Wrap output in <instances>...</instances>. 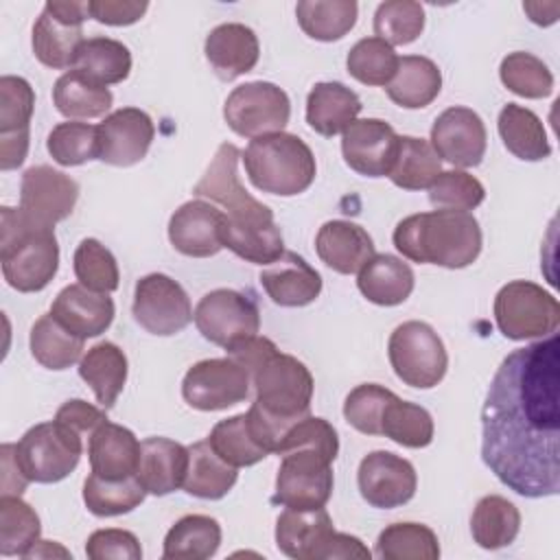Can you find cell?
Listing matches in <instances>:
<instances>
[{"label": "cell", "instance_id": "cell-1", "mask_svg": "<svg viewBox=\"0 0 560 560\" xmlns=\"http://www.w3.org/2000/svg\"><path fill=\"white\" fill-rule=\"evenodd\" d=\"M481 457L527 499L560 492V339L512 350L497 368L481 409Z\"/></svg>", "mask_w": 560, "mask_h": 560}, {"label": "cell", "instance_id": "cell-2", "mask_svg": "<svg viewBox=\"0 0 560 560\" xmlns=\"http://www.w3.org/2000/svg\"><path fill=\"white\" fill-rule=\"evenodd\" d=\"M238 160L241 151L232 142L219 144L206 173L195 184L192 195L223 208V247L247 262L271 265L284 254L282 232L273 221L271 208L254 199L241 184L236 171Z\"/></svg>", "mask_w": 560, "mask_h": 560}, {"label": "cell", "instance_id": "cell-3", "mask_svg": "<svg viewBox=\"0 0 560 560\" xmlns=\"http://www.w3.org/2000/svg\"><path fill=\"white\" fill-rule=\"evenodd\" d=\"M394 247L413 262L464 269L481 254V228L470 212L433 210L409 214L394 230Z\"/></svg>", "mask_w": 560, "mask_h": 560}, {"label": "cell", "instance_id": "cell-4", "mask_svg": "<svg viewBox=\"0 0 560 560\" xmlns=\"http://www.w3.org/2000/svg\"><path fill=\"white\" fill-rule=\"evenodd\" d=\"M0 262L7 284L35 293L50 284L59 269V245L52 228L31 221L20 208H0Z\"/></svg>", "mask_w": 560, "mask_h": 560}, {"label": "cell", "instance_id": "cell-5", "mask_svg": "<svg viewBox=\"0 0 560 560\" xmlns=\"http://www.w3.org/2000/svg\"><path fill=\"white\" fill-rule=\"evenodd\" d=\"M241 160L249 182L258 190L280 197L304 192L317 173L311 147L295 133L287 131L249 140Z\"/></svg>", "mask_w": 560, "mask_h": 560}, {"label": "cell", "instance_id": "cell-6", "mask_svg": "<svg viewBox=\"0 0 560 560\" xmlns=\"http://www.w3.org/2000/svg\"><path fill=\"white\" fill-rule=\"evenodd\" d=\"M252 385L256 392L254 405L262 411L282 418L298 420L308 413L313 400V374L308 368L280 350L271 352L254 372Z\"/></svg>", "mask_w": 560, "mask_h": 560}, {"label": "cell", "instance_id": "cell-7", "mask_svg": "<svg viewBox=\"0 0 560 560\" xmlns=\"http://www.w3.org/2000/svg\"><path fill=\"white\" fill-rule=\"evenodd\" d=\"M83 438L61 422H39L31 427L15 444V459L28 481L57 483L79 464Z\"/></svg>", "mask_w": 560, "mask_h": 560}, {"label": "cell", "instance_id": "cell-8", "mask_svg": "<svg viewBox=\"0 0 560 560\" xmlns=\"http://www.w3.org/2000/svg\"><path fill=\"white\" fill-rule=\"evenodd\" d=\"M394 374L409 387H435L448 368V354L440 335L424 322L411 319L394 328L387 343Z\"/></svg>", "mask_w": 560, "mask_h": 560}, {"label": "cell", "instance_id": "cell-9", "mask_svg": "<svg viewBox=\"0 0 560 560\" xmlns=\"http://www.w3.org/2000/svg\"><path fill=\"white\" fill-rule=\"evenodd\" d=\"M494 319L508 339L525 341L556 332L560 324V306L540 284L512 280L494 295Z\"/></svg>", "mask_w": 560, "mask_h": 560}, {"label": "cell", "instance_id": "cell-10", "mask_svg": "<svg viewBox=\"0 0 560 560\" xmlns=\"http://www.w3.org/2000/svg\"><path fill=\"white\" fill-rule=\"evenodd\" d=\"M289 116L291 101L287 92L269 81H249L236 85L223 103V118L228 127L234 133L252 140L282 131Z\"/></svg>", "mask_w": 560, "mask_h": 560}, {"label": "cell", "instance_id": "cell-11", "mask_svg": "<svg viewBox=\"0 0 560 560\" xmlns=\"http://www.w3.org/2000/svg\"><path fill=\"white\" fill-rule=\"evenodd\" d=\"M332 486V459L315 448H295L282 455L271 501L293 510H317L328 503Z\"/></svg>", "mask_w": 560, "mask_h": 560}, {"label": "cell", "instance_id": "cell-12", "mask_svg": "<svg viewBox=\"0 0 560 560\" xmlns=\"http://www.w3.org/2000/svg\"><path fill=\"white\" fill-rule=\"evenodd\" d=\"M88 15V2L48 0L33 26L35 57L52 70H72L77 52L85 42L81 24Z\"/></svg>", "mask_w": 560, "mask_h": 560}, {"label": "cell", "instance_id": "cell-13", "mask_svg": "<svg viewBox=\"0 0 560 560\" xmlns=\"http://www.w3.org/2000/svg\"><path fill=\"white\" fill-rule=\"evenodd\" d=\"M252 376L232 357L197 361L182 381L184 400L199 411H221L249 396Z\"/></svg>", "mask_w": 560, "mask_h": 560}, {"label": "cell", "instance_id": "cell-14", "mask_svg": "<svg viewBox=\"0 0 560 560\" xmlns=\"http://www.w3.org/2000/svg\"><path fill=\"white\" fill-rule=\"evenodd\" d=\"M195 326L214 346L230 348L232 343L258 335L260 311L258 304L234 289H214L206 293L195 313Z\"/></svg>", "mask_w": 560, "mask_h": 560}, {"label": "cell", "instance_id": "cell-15", "mask_svg": "<svg viewBox=\"0 0 560 560\" xmlns=\"http://www.w3.org/2000/svg\"><path fill=\"white\" fill-rule=\"evenodd\" d=\"M133 319L151 335L171 337L192 322L190 298L166 273H149L136 282Z\"/></svg>", "mask_w": 560, "mask_h": 560}, {"label": "cell", "instance_id": "cell-16", "mask_svg": "<svg viewBox=\"0 0 560 560\" xmlns=\"http://www.w3.org/2000/svg\"><path fill=\"white\" fill-rule=\"evenodd\" d=\"M79 199V184L48 164L24 171L20 184V210L44 228H55L72 214Z\"/></svg>", "mask_w": 560, "mask_h": 560}, {"label": "cell", "instance_id": "cell-17", "mask_svg": "<svg viewBox=\"0 0 560 560\" xmlns=\"http://www.w3.org/2000/svg\"><path fill=\"white\" fill-rule=\"evenodd\" d=\"M357 483L368 505L392 510L413 499L418 475L409 459L389 451H372L359 464Z\"/></svg>", "mask_w": 560, "mask_h": 560}, {"label": "cell", "instance_id": "cell-18", "mask_svg": "<svg viewBox=\"0 0 560 560\" xmlns=\"http://www.w3.org/2000/svg\"><path fill=\"white\" fill-rule=\"evenodd\" d=\"M398 133L381 118H357L341 133L346 164L365 177H385L398 151Z\"/></svg>", "mask_w": 560, "mask_h": 560}, {"label": "cell", "instance_id": "cell-19", "mask_svg": "<svg viewBox=\"0 0 560 560\" xmlns=\"http://www.w3.org/2000/svg\"><path fill=\"white\" fill-rule=\"evenodd\" d=\"M486 125L481 116L470 107H448L435 118L431 127V147L435 149L438 158L459 168L481 164L486 155Z\"/></svg>", "mask_w": 560, "mask_h": 560}, {"label": "cell", "instance_id": "cell-20", "mask_svg": "<svg viewBox=\"0 0 560 560\" xmlns=\"http://www.w3.org/2000/svg\"><path fill=\"white\" fill-rule=\"evenodd\" d=\"M98 129V160L112 166H133L151 149L155 127L147 112L120 107L105 116Z\"/></svg>", "mask_w": 560, "mask_h": 560}, {"label": "cell", "instance_id": "cell-21", "mask_svg": "<svg viewBox=\"0 0 560 560\" xmlns=\"http://www.w3.org/2000/svg\"><path fill=\"white\" fill-rule=\"evenodd\" d=\"M225 214L214 203L192 199L182 203L168 221L171 245L190 258H208L223 249L221 232Z\"/></svg>", "mask_w": 560, "mask_h": 560}, {"label": "cell", "instance_id": "cell-22", "mask_svg": "<svg viewBox=\"0 0 560 560\" xmlns=\"http://www.w3.org/2000/svg\"><path fill=\"white\" fill-rule=\"evenodd\" d=\"M260 287L278 306H306L322 293V276L300 254L284 252L278 260L267 265L260 276Z\"/></svg>", "mask_w": 560, "mask_h": 560}, {"label": "cell", "instance_id": "cell-23", "mask_svg": "<svg viewBox=\"0 0 560 560\" xmlns=\"http://www.w3.org/2000/svg\"><path fill=\"white\" fill-rule=\"evenodd\" d=\"M50 315L81 339L98 337L114 319L109 293H96L81 282L63 287L50 304Z\"/></svg>", "mask_w": 560, "mask_h": 560}, {"label": "cell", "instance_id": "cell-24", "mask_svg": "<svg viewBox=\"0 0 560 560\" xmlns=\"http://www.w3.org/2000/svg\"><path fill=\"white\" fill-rule=\"evenodd\" d=\"M203 52L217 77L232 81L254 70L260 57V44L249 26L241 22H228L214 26L208 33Z\"/></svg>", "mask_w": 560, "mask_h": 560}, {"label": "cell", "instance_id": "cell-25", "mask_svg": "<svg viewBox=\"0 0 560 560\" xmlns=\"http://www.w3.org/2000/svg\"><path fill=\"white\" fill-rule=\"evenodd\" d=\"M315 249L326 267L350 276L359 273L361 267L374 256V241L361 225L332 219L319 228L315 236Z\"/></svg>", "mask_w": 560, "mask_h": 560}, {"label": "cell", "instance_id": "cell-26", "mask_svg": "<svg viewBox=\"0 0 560 560\" xmlns=\"http://www.w3.org/2000/svg\"><path fill=\"white\" fill-rule=\"evenodd\" d=\"M188 470V446L168 438H147L140 442L136 477L149 494L164 497L184 486Z\"/></svg>", "mask_w": 560, "mask_h": 560}, {"label": "cell", "instance_id": "cell-27", "mask_svg": "<svg viewBox=\"0 0 560 560\" xmlns=\"http://www.w3.org/2000/svg\"><path fill=\"white\" fill-rule=\"evenodd\" d=\"M88 457L98 477L125 479L138 470L140 442L127 427L105 420L88 440Z\"/></svg>", "mask_w": 560, "mask_h": 560}, {"label": "cell", "instance_id": "cell-28", "mask_svg": "<svg viewBox=\"0 0 560 560\" xmlns=\"http://www.w3.org/2000/svg\"><path fill=\"white\" fill-rule=\"evenodd\" d=\"M335 532L332 518L324 508L293 510L284 508L276 521L278 549L295 560H317L326 538Z\"/></svg>", "mask_w": 560, "mask_h": 560}, {"label": "cell", "instance_id": "cell-29", "mask_svg": "<svg viewBox=\"0 0 560 560\" xmlns=\"http://www.w3.org/2000/svg\"><path fill=\"white\" fill-rule=\"evenodd\" d=\"M361 107V98L354 90L339 81H322L315 83L306 96V122L315 133L332 138L357 120Z\"/></svg>", "mask_w": 560, "mask_h": 560}, {"label": "cell", "instance_id": "cell-30", "mask_svg": "<svg viewBox=\"0 0 560 560\" xmlns=\"http://www.w3.org/2000/svg\"><path fill=\"white\" fill-rule=\"evenodd\" d=\"M413 282L411 267L392 254H374L357 276L363 298L378 306L402 304L411 295Z\"/></svg>", "mask_w": 560, "mask_h": 560}, {"label": "cell", "instance_id": "cell-31", "mask_svg": "<svg viewBox=\"0 0 560 560\" xmlns=\"http://www.w3.org/2000/svg\"><path fill=\"white\" fill-rule=\"evenodd\" d=\"M385 90L396 105L405 109H420L438 98L442 90V72L429 57L405 55L398 57L396 74Z\"/></svg>", "mask_w": 560, "mask_h": 560}, {"label": "cell", "instance_id": "cell-32", "mask_svg": "<svg viewBox=\"0 0 560 560\" xmlns=\"http://www.w3.org/2000/svg\"><path fill=\"white\" fill-rule=\"evenodd\" d=\"M79 376L92 387L101 407H114L127 383V354L112 341L92 346L79 361Z\"/></svg>", "mask_w": 560, "mask_h": 560}, {"label": "cell", "instance_id": "cell-33", "mask_svg": "<svg viewBox=\"0 0 560 560\" xmlns=\"http://www.w3.org/2000/svg\"><path fill=\"white\" fill-rule=\"evenodd\" d=\"M112 92L107 85L96 83L81 70L63 72L52 88V103L57 112L70 120L101 118L112 107Z\"/></svg>", "mask_w": 560, "mask_h": 560}, {"label": "cell", "instance_id": "cell-34", "mask_svg": "<svg viewBox=\"0 0 560 560\" xmlns=\"http://www.w3.org/2000/svg\"><path fill=\"white\" fill-rule=\"evenodd\" d=\"M238 468L223 462L208 440H199L188 446V470L184 490L197 499H223L238 479Z\"/></svg>", "mask_w": 560, "mask_h": 560}, {"label": "cell", "instance_id": "cell-35", "mask_svg": "<svg viewBox=\"0 0 560 560\" xmlns=\"http://www.w3.org/2000/svg\"><path fill=\"white\" fill-rule=\"evenodd\" d=\"M499 136L505 149L525 162H538L549 158L551 144L547 140V131L542 120L527 107L508 103L499 112Z\"/></svg>", "mask_w": 560, "mask_h": 560}, {"label": "cell", "instance_id": "cell-36", "mask_svg": "<svg viewBox=\"0 0 560 560\" xmlns=\"http://www.w3.org/2000/svg\"><path fill=\"white\" fill-rule=\"evenodd\" d=\"M521 529L518 508L501 494H486L470 516L472 540L481 549H501L514 542Z\"/></svg>", "mask_w": 560, "mask_h": 560}, {"label": "cell", "instance_id": "cell-37", "mask_svg": "<svg viewBox=\"0 0 560 560\" xmlns=\"http://www.w3.org/2000/svg\"><path fill=\"white\" fill-rule=\"evenodd\" d=\"M221 545V525L206 514L182 516L164 536L162 558L166 560H206Z\"/></svg>", "mask_w": 560, "mask_h": 560}, {"label": "cell", "instance_id": "cell-38", "mask_svg": "<svg viewBox=\"0 0 560 560\" xmlns=\"http://www.w3.org/2000/svg\"><path fill=\"white\" fill-rule=\"evenodd\" d=\"M442 173V162L429 140L400 136L389 179L402 190H424Z\"/></svg>", "mask_w": 560, "mask_h": 560}, {"label": "cell", "instance_id": "cell-39", "mask_svg": "<svg viewBox=\"0 0 560 560\" xmlns=\"http://www.w3.org/2000/svg\"><path fill=\"white\" fill-rule=\"evenodd\" d=\"M83 341L79 335L59 324L50 313L31 326V354L48 370H66L81 359Z\"/></svg>", "mask_w": 560, "mask_h": 560}, {"label": "cell", "instance_id": "cell-40", "mask_svg": "<svg viewBox=\"0 0 560 560\" xmlns=\"http://www.w3.org/2000/svg\"><path fill=\"white\" fill-rule=\"evenodd\" d=\"M302 31L317 42H337L352 31L359 4L354 0H302L295 7Z\"/></svg>", "mask_w": 560, "mask_h": 560}, {"label": "cell", "instance_id": "cell-41", "mask_svg": "<svg viewBox=\"0 0 560 560\" xmlns=\"http://www.w3.org/2000/svg\"><path fill=\"white\" fill-rule=\"evenodd\" d=\"M74 68L101 85H114L129 77L131 52L118 39L90 37L81 44Z\"/></svg>", "mask_w": 560, "mask_h": 560}, {"label": "cell", "instance_id": "cell-42", "mask_svg": "<svg viewBox=\"0 0 560 560\" xmlns=\"http://www.w3.org/2000/svg\"><path fill=\"white\" fill-rule=\"evenodd\" d=\"M144 486L136 475L105 479L92 472L83 483V503L94 516H118L136 510L144 501Z\"/></svg>", "mask_w": 560, "mask_h": 560}, {"label": "cell", "instance_id": "cell-43", "mask_svg": "<svg viewBox=\"0 0 560 560\" xmlns=\"http://www.w3.org/2000/svg\"><path fill=\"white\" fill-rule=\"evenodd\" d=\"M381 435L407 448H424L433 442V418L424 407L394 396L385 405Z\"/></svg>", "mask_w": 560, "mask_h": 560}, {"label": "cell", "instance_id": "cell-44", "mask_svg": "<svg viewBox=\"0 0 560 560\" xmlns=\"http://www.w3.org/2000/svg\"><path fill=\"white\" fill-rule=\"evenodd\" d=\"M376 556L383 560H438L440 542L422 523H392L376 540Z\"/></svg>", "mask_w": 560, "mask_h": 560}, {"label": "cell", "instance_id": "cell-45", "mask_svg": "<svg viewBox=\"0 0 560 560\" xmlns=\"http://www.w3.org/2000/svg\"><path fill=\"white\" fill-rule=\"evenodd\" d=\"M39 516L18 494L0 497V553L26 556L39 540Z\"/></svg>", "mask_w": 560, "mask_h": 560}, {"label": "cell", "instance_id": "cell-46", "mask_svg": "<svg viewBox=\"0 0 560 560\" xmlns=\"http://www.w3.org/2000/svg\"><path fill=\"white\" fill-rule=\"evenodd\" d=\"M206 440L210 442L214 453L234 468L254 466L269 455L254 440L249 424H247V413H236L232 418L217 422Z\"/></svg>", "mask_w": 560, "mask_h": 560}, {"label": "cell", "instance_id": "cell-47", "mask_svg": "<svg viewBox=\"0 0 560 560\" xmlns=\"http://www.w3.org/2000/svg\"><path fill=\"white\" fill-rule=\"evenodd\" d=\"M501 83L523 98H545L553 92V74L542 59L532 52H510L499 66Z\"/></svg>", "mask_w": 560, "mask_h": 560}, {"label": "cell", "instance_id": "cell-48", "mask_svg": "<svg viewBox=\"0 0 560 560\" xmlns=\"http://www.w3.org/2000/svg\"><path fill=\"white\" fill-rule=\"evenodd\" d=\"M346 68L363 85H387L396 74L398 55L381 37H363L350 48Z\"/></svg>", "mask_w": 560, "mask_h": 560}, {"label": "cell", "instance_id": "cell-49", "mask_svg": "<svg viewBox=\"0 0 560 560\" xmlns=\"http://www.w3.org/2000/svg\"><path fill=\"white\" fill-rule=\"evenodd\" d=\"M46 149L61 166H79L98 160V129L81 120L59 122L48 133Z\"/></svg>", "mask_w": 560, "mask_h": 560}, {"label": "cell", "instance_id": "cell-50", "mask_svg": "<svg viewBox=\"0 0 560 560\" xmlns=\"http://www.w3.org/2000/svg\"><path fill=\"white\" fill-rule=\"evenodd\" d=\"M424 9L413 0H387L374 13V33L389 46H405L420 37Z\"/></svg>", "mask_w": 560, "mask_h": 560}, {"label": "cell", "instance_id": "cell-51", "mask_svg": "<svg viewBox=\"0 0 560 560\" xmlns=\"http://www.w3.org/2000/svg\"><path fill=\"white\" fill-rule=\"evenodd\" d=\"M77 280L96 293H112L118 289V265L114 254L96 238H83L74 249Z\"/></svg>", "mask_w": 560, "mask_h": 560}, {"label": "cell", "instance_id": "cell-52", "mask_svg": "<svg viewBox=\"0 0 560 560\" xmlns=\"http://www.w3.org/2000/svg\"><path fill=\"white\" fill-rule=\"evenodd\" d=\"M486 199L483 184L466 171H442L429 186V201L442 210H475Z\"/></svg>", "mask_w": 560, "mask_h": 560}, {"label": "cell", "instance_id": "cell-53", "mask_svg": "<svg viewBox=\"0 0 560 560\" xmlns=\"http://www.w3.org/2000/svg\"><path fill=\"white\" fill-rule=\"evenodd\" d=\"M394 396L392 389L376 383L357 385L343 400V418L365 435H381V418Z\"/></svg>", "mask_w": 560, "mask_h": 560}, {"label": "cell", "instance_id": "cell-54", "mask_svg": "<svg viewBox=\"0 0 560 560\" xmlns=\"http://www.w3.org/2000/svg\"><path fill=\"white\" fill-rule=\"evenodd\" d=\"M35 109V92L22 77L0 79V133L26 131Z\"/></svg>", "mask_w": 560, "mask_h": 560}, {"label": "cell", "instance_id": "cell-55", "mask_svg": "<svg viewBox=\"0 0 560 560\" xmlns=\"http://www.w3.org/2000/svg\"><path fill=\"white\" fill-rule=\"evenodd\" d=\"M85 556L90 560H140L142 558V547L136 538V534L118 527H107V529H96L90 534L85 542Z\"/></svg>", "mask_w": 560, "mask_h": 560}, {"label": "cell", "instance_id": "cell-56", "mask_svg": "<svg viewBox=\"0 0 560 560\" xmlns=\"http://www.w3.org/2000/svg\"><path fill=\"white\" fill-rule=\"evenodd\" d=\"M55 420L61 422L66 429L74 431L77 435L81 438H88L107 420L105 411L90 405L88 400H81V398H70L66 400L57 413H55Z\"/></svg>", "mask_w": 560, "mask_h": 560}, {"label": "cell", "instance_id": "cell-57", "mask_svg": "<svg viewBox=\"0 0 560 560\" xmlns=\"http://www.w3.org/2000/svg\"><path fill=\"white\" fill-rule=\"evenodd\" d=\"M149 9V2H129V0H90L88 13L101 24L107 26H129L138 22Z\"/></svg>", "mask_w": 560, "mask_h": 560}, {"label": "cell", "instance_id": "cell-58", "mask_svg": "<svg viewBox=\"0 0 560 560\" xmlns=\"http://www.w3.org/2000/svg\"><path fill=\"white\" fill-rule=\"evenodd\" d=\"M276 350H278L276 343L271 339H267V337H260V335H252V337L241 339V341L232 343L230 348H225L228 357L238 361L249 372V376Z\"/></svg>", "mask_w": 560, "mask_h": 560}, {"label": "cell", "instance_id": "cell-59", "mask_svg": "<svg viewBox=\"0 0 560 560\" xmlns=\"http://www.w3.org/2000/svg\"><path fill=\"white\" fill-rule=\"evenodd\" d=\"M370 549L361 542V538L350 536V534H341V532H332L326 542L322 545L317 560H335V558H370Z\"/></svg>", "mask_w": 560, "mask_h": 560}, {"label": "cell", "instance_id": "cell-60", "mask_svg": "<svg viewBox=\"0 0 560 560\" xmlns=\"http://www.w3.org/2000/svg\"><path fill=\"white\" fill-rule=\"evenodd\" d=\"M0 462H2V494H18L20 497L31 481L22 472V468L15 459V444H2Z\"/></svg>", "mask_w": 560, "mask_h": 560}, {"label": "cell", "instance_id": "cell-61", "mask_svg": "<svg viewBox=\"0 0 560 560\" xmlns=\"http://www.w3.org/2000/svg\"><path fill=\"white\" fill-rule=\"evenodd\" d=\"M28 153V129L15 133H0V168H18Z\"/></svg>", "mask_w": 560, "mask_h": 560}, {"label": "cell", "instance_id": "cell-62", "mask_svg": "<svg viewBox=\"0 0 560 560\" xmlns=\"http://www.w3.org/2000/svg\"><path fill=\"white\" fill-rule=\"evenodd\" d=\"M525 13L529 15V20L534 24H540V26H549V22L545 20V13H558L560 11V4L558 2H549V4H542V2H525L523 4Z\"/></svg>", "mask_w": 560, "mask_h": 560}, {"label": "cell", "instance_id": "cell-63", "mask_svg": "<svg viewBox=\"0 0 560 560\" xmlns=\"http://www.w3.org/2000/svg\"><path fill=\"white\" fill-rule=\"evenodd\" d=\"M39 542L44 545V549H39V545H33L31 551L24 558H39V556H44V558H48V556H63V558H68L70 556L63 547H59V545H55L50 540H39Z\"/></svg>", "mask_w": 560, "mask_h": 560}]
</instances>
